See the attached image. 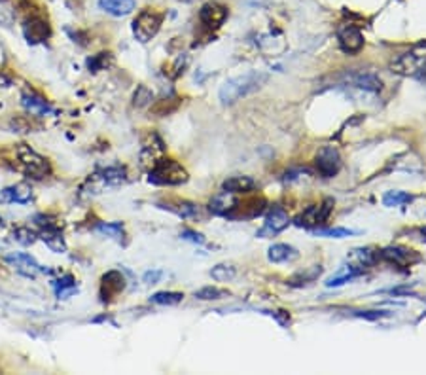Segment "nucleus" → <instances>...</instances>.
Returning <instances> with one entry per match:
<instances>
[{
	"label": "nucleus",
	"instance_id": "nucleus-4",
	"mask_svg": "<svg viewBox=\"0 0 426 375\" xmlns=\"http://www.w3.org/2000/svg\"><path fill=\"white\" fill-rule=\"evenodd\" d=\"M165 14L155 8H144L133 19V36L140 44H148L150 40L155 38L163 25Z\"/></svg>",
	"mask_w": 426,
	"mask_h": 375
},
{
	"label": "nucleus",
	"instance_id": "nucleus-13",
	"mask_svg": "<svg viewBox=\"0 0 426 375\" xmlns=\"http://www.w3.org/2000/svg\"><path fill=\"white\" fill-rule=\"evenodd\" d=\"M4 260L19 273L27 279H36L40 273H44V267L38 264V260L27 252H10L6 254Z\"/></svg>",
	"mask_w": 426,
	"mask_h": 375
},
{
	"label": "nucleus",
	"instance_id": "nucleus-37",
	"mask_svg": "<svg viewBox=\"0 0 426 375\" xmlns=\"http://www.w3.org/2000/svg\"><path fill=\"white\" fill-rule=\"evenodd\" d=\"M14 239L21 245H33L34 241L38 239V235L34 232H31L28 227H17L16 232H14Z\"/></svg>",
	"mask_w": 426,
	"mask_h": 375
},
{
	"label": "nucleus",
	"instance_id": "nucleus-12",
	"mask_svg": "<svg viewBox=\"0 0 426 375\" xmlns=\"http://www.w3.org/2000/svg\"><path fill=\"white\" fill-rule=\"evenodd\" d=\"M123 290H125V277L122 275V271L110 269L100 277L99 298L103 304H110V302H114Z\"/></svg>",
	"mask_w": 426,
	"mask_h": 375
},
{
	"label": "nucleus",
	"instance_id": "nucleus-10",
	"mask_svg": "<svg viewBox=\"0 0 426 375\" xmlns=\"http://www.w3.org/2000/svg\"><path fill=\"white\" fill-rule=\"evenodd\" d=\"M290 224V216H288L286 210L283 207H273L269 212H267L266 220H264V226L256 232V237L260 239H271L275 235H279L281 232H284Z\"/></svg>",
	"mask_w": 426,
	"mask_h": 375
},
{
	"label": "nucleus",
	"instance_id": "nucleus-29",
	"mask_svg": "<svg viewBox=\"0 0 426 375\" xmlns=\"http://www.w3.org/2000/svg\"><path fill=\"white\" fill-rule=\"evenodd\" d=\"M182 299V292H171V290H163V292H155L150 296V302L155 305H178Z\"/></svg>",
	"mask_w": 426,
	"mask_h": 375
},
{
	"label": "nucleus",
	"instance_id": "nucleus-14",
	"mask_svg": "<svg viewBox=\"0 0 426 375\" xmlns=\"http://www.w3.org/2000/svg\"><path fill=\"white\" fill-rule=\"evenodd\" d=\"M229 11L220 2H209L199 10V21L207 31H218L226 23Z\"/></svg>",
	"mask_w": 426,
	"mask_h": 375
},
{
	"label": "nucleus",
	"instance_id": "nucleus-6",
	"mask_svg": "<svg viewBox=\"0 0 426 375\" xmlns=\"http://www.w3.org/2000/svg\"><path fill=\"white\" fill-rule=\"evenodd\" d=\"M333 210V199L326 197L321 205H313L309 209H305L301 215L293 218V224L298 227H305V230H318L324 226L332 215Z\"/></svg>",
	"mask_w": 426,
	"mask_h": 375
},
{
	"label": "nucleus",
	"instance_id": "nucleus-5",
	"mask_svg": "<svg viewBox=\"0 0 426 375\" xmlns=\"http://www.w3.org/2000/svg\"><path fill=\"white\" fill-rule=\"evenodd\" d=\"M17 160H19V167L21 171L27 175L28 178H34V180H42L51 173L50 161L46 160L44 155H40L38 152H34L31 146L27 144H19L17 148Z\"/></svg>",
	"mask_w": 426,
	"mask_h": 375
},
{
	"label": "nucleus",
	"instance_id": "nucleus-21",
	"mask_svg": "<svg viewBox=\"0 0 426 375\" xmlns=\"http://www.w3.org/2000/svg\"><path fill=\"white\" fill-rule=\"evenodd\" d=\"M379 260V252L373 247H365V249H355L349 254V265L355 269L364 273L365 267H371Z\"/></svg>",
	"mask_w": 426,
	"mask_h": 375
},
{
	"label": "nucleus",
	"instance_id": "nucleus-3",
	"mask_svg": "<svg viewBox=\"0 0 426 375\" xmlns=\"http://www.w3.org/2000/svg\"><path fill=\"white\" fill-rule=\"evenodd\" d=\"M188 171L169 158H161L148 171V183L154 186H180L188 183Z\"/></svg>",
	"mask_w": 426,
	"mask_h": 375
},
{
	"label": "nucleus",
	"instance_id": "nucleus-33",
	"mask_svg": "<svg viewBox=\"0 0 426 375\" xmlns=\"http://www.w3.org/2000/svg\"><path fill=\"white\" fill-rule=\"evenodd\" d=\"M112 63H114V57H112V53H99V56L89 57L88 68L93 72H99V71H105V68H108Z\"/></svg>",
	"mask_w": 426,
	"mask_h": 375
},
{
	"label": "nucleus",
	"instance_id": "nucleus-27",
	"mask_svg": "<svg viewBox=\"0 0 426 375\" xmlns=\"http://www.w3.org/2000/svg\"><path fill=\"white\" fill-rule=\"evenodd\" d=\"M42 239L48 245V249L53 250L56 254H63L67 250V243H65L61 230H44L42 232Z\"/></svg>",
	"mask_w": 426,
	"mask_h": 375
},
{
	"label": "nucleus",
	"instance_id": "nucleus-18",
	"mask_svg": "<svg viewBox=\"0 0 426 375\" xmlns=\"http://www.w3.org/2000/svg\"><path fill=\"white\" fill-rule=\"evenodd\" d=\"M31 201H33V188L28 186V184L19 183L0 190V203L2 205H28Z\"/></svg>",
	"mask_w": 426,
	"mask_h": 375
},
{
	"label": "nucleus",
	"instance_id": "nucleus-30",
	"mask_svg": "<svg viewBox=\"0 0 426 375\" xmlns=\"http://www.w3.org/2000/svg\"><path fill=\"white\" fill-rule=\"evenodd\" d=\"M211 277L218 282H229L237 277V269L232 264H218L211 269Z\"/></svg>",
	"mask_w": 426,
	"mask_h": 375
},
{
	"label": "nucleus",
	"instance_id": "nucleus-31",
	"mask_svg": "<svg viewBox=\"0 0 426 375\" xmlns=\"http://www.w3.org/2000/svg\"><path fill=\"white\" fill-rule=\"evenodd\" d=\"M194 296L197 299H201V302H216V299L229 296V292H227V290H222V288L218 287H203L199 288V290H195Z\"/></svg>",
	"mask_w": 426,
	"mask_h": 375
},
{
	"label": "nucleus",
	"instance_id": "nucleus-2",
	"mask_svg": "<svg viewBox=\"0 0 426 375\" xmlns=\"http://www.w3.org/2000/svg\"><path fill=\"white\" fill-rule=\"evenodd\" d=\"M390 71L400 76L426 80V44H419L390 61Z\"/></svg>",
	"mask_w": 426,
	"mask_h": 375
},
{
	"label": "nucleus",
	"instance_id": "nucleus-36",
	"mask_svg": "<svg viewBox=\"0 0 426 375\" xmlns=\"http://www.w3.org/2000/svg\"><path fill=\"white\" fill-rule=\"evenodd\" d=\"M178 105H180V101L178 99H161L152 106V112L157 114V116H167V114H171V112L177 111Z\"/></svg>",
	"mask_w": 426,
	"mask_h": 375
},
{
	"label": "nucleus",
	"instance_id": "nucleus-35",
	"mask_svg": "<svg viewBox=\"0 0 426 375\" xmlns=\"http://www.w3.org/2000/svg\"><path fill=\"white\" fill-rule=\"evenodd\" d=\"M16 21V8L10 4V0H0V25L10 27Z\"/></svg>",
	"mask_w": 426,
	"mask_h": 375
},
{
	"label": "nucleus",
	"instance_id": "nucleus-40",
	"mask_svg": "<svg viewBox=\"0 0 426 375\" xmlns=\"http://www.w3.org/2000/svg\"><path fill=\"white\" fill-rule=\"evenodd\" d=\"M180 237L186 239V241H192V243H199V245L205 243V237H203L201 233L194 232V230H182Z\"/></svg>",
	"mask_w": 426,
	"mask_h": 375
},
{
	"label": "nucleus",
	"instance_id": "nucleus-15",
	"mask_svg": "<svg viewBox=\"0 0 426 375\" xmlns=\"http://www.w3.org/2000/svg\"><path fill=\"white\" fill-rule=\"evenodd\" d=\"M379 258L388 262V264L394 265V267L405 269V267H411L413 264H417V262L421 260V256H419L415 250L405 249V247H387V249H383L381 252H379Z\"/></svg>",
	"mask_w": 426,
	"mask_h": 375
},
{
	"label": "nucleus",
	"instance_id": "nucleus-26",
	"mask_svg": "<svg viewBox=\"0 0 426 375\" xmlns=\"http://www.w3.org/2000/svg\"><path fill=\"white\" fill-rule=\"evenodd\" d=\"M51 287H53V292H56L57 299H68L71 296H74V294L78 292V281L71 273L63 275L61 279H57V281H51Z\"/></svg>",
	"mask_w": 426,
	"mask_h": 375
},
{
	"label": "nucleus",
	"instance_id": "nucleus-16",
	"mask_svg": "<svg viewBox=\"0 0 426 375\" xmlns=\"http://www.w3.org/2000/svg\"><path fill=\"white\" fill-rule=\"evenodd\" d=\"M338 42L341 51H345L347 56H355L364 48V34L355 25H343L338 31Z\"/></svg>",
	"mask_w": 426,
	"mask_h": 375
},
{
	"label": "nucleus",
	"instance_id": "nucleus-28",
	"mask_svg": "<svg viewBox=\"0 0 426 375\" xmlns=\"http://www.w3.org/2000/svg\"><path fill=\"white\" fill-rule=\"evenodd\" d=\"M95 232L106 235V237L116 239V241H122L125 237V227L120 222H100L95 226Z\"/></svg>",
	"mask_w": 426,
	"mask_h": 375
},
{
	"label": "nucleus",
	"instance_id": "nucleus-11",
	"mask_svg": "<svg viewBox=\"0 0 426 375\" xmlns=\"http://www.w3.org/2000/svg\"><path fill=\"white\" fill-rule=\"evenodd\" d=\"M161 158H165V143L161 140L157 133H150L148 137L142 140V148H140L139 154L140 165L150 171Z\"/></svg>",
	"mask_w": 426,
	"mask_h": 375
},
{
	"label": "nucleus",
	"instance_id": "nucleus-9",
	"mask_svg": "<svg viewBox=\"0 0 426 375\" xmlns=\"http://www.w3.org/2000/svg\"><path fill=\"white\" fill-rule=\"evenodd\" d=\"M123 183H128V171H125V167L120 165L103 167V169H99L95 175L89 177V184L97 192L105 190V188H116Z\"/></svg>",
	"mask_w": 426,
	"mask_h": 375
},
{
	"label": "nucleus",
	"instance_id": "nucleus-41",
	"mask_svg": "<svg viewBox=\"0 0 426 375\" xmlns=\"http://www.w3.org/2000/svg\"><path fill=\"white\" fill-rule=\"evenodd\" d=\"M161 277H163V273H161L160 269H155V271H146L142 277V281L144 282H148V284H155V282L160 281Z\"/></svg>",
	"mask_w": 426,
	"mask_h": 375
},
{
	"label": "nucleus",
	"instance_id": "nucleus-38",
	"mask_svg": "<svg viewBox=\"0 0 426 375\" xmlns=\"http://www.w3.org/2000/svg\"><path fill=\"white\" fill-rule=\"evenodd\" d=\"M152 99H154V93H152L146 86H140V88L137 89V93H135V106L142 108V106L150 105Z\"/></svg>",
	"mask_w": 426,
	"mask_h": 375
},
{
	"label": "nucleus",
	"instance_id": "nucleus-17",
	"mask_svg": "<svg viewBox=\"0 0 426 375\" xmlns=\"http://www.w3.org/2000/svg\"><path fill=\"white\" fill-rule=\"evenodd\" d=\"M21 106L28 112V114H31V116H36V118L50 116V114L56 112V108L51 106L50 101L46 99V97H42L40 93H36V91H33V89L23 91Z\"/></svg>",
	"mask_w": 426,
	"mask_h": 375
},
{
	"label": "nucleus",
	"instance_id": "nucleus-23",
	"mask_svg": "<svg viewBox=\"0 0 426 375\" xmlns=\"http://www.w3.org/2000/svg\"><path fill=\"white\" fill-rule=\"evenodd\" d=\"M256 188V180L252 177H246V175H235V177L226 178L222 183V190L224 192H232V193H249Z\"/></svg>",
	"mask_w": 426,
	"mask_h": 375
},
{
	"label": "nucleus",
	"instance_id": "nucleus-22",
	"mask_svg": "<svg viewBox=\"0 0 426 375\" xmlns=\"http://www.w3.org/2000/svg\"><path fill=\"white\" fill-rule=\"evenodd\" d=\"M99 8L114 17H125L137 8V0H99Z\"/></svg>",
	"mask_w": 426,
	"mask_h": 375
},
{
	"label": "nucleus",
	"instance_id": "nucleus-39",
	"mask_svg": "<svg viewBox=\"0 0 426 375\" xmlns=\"http://www.w3.org/2000/svg\"><path fill=\"white\" fill-rule=\"evenodd\" d=\"M321 273H322L321 265H315V267H311V269L305 271V273H298V275L293 277L292 281H296V279H301V282H299V284H309V282L315 281L316 277L321 275Z\"/></svg>",
	"mask_w": 426,
	"mask_h": 375
},
{
	"label": "nucleus",
	"instance_id": "nucleus-7",
	"mask_svg": "<svg viewBox=\"0 0 426 375\" xmlns=\"http://www.w3.org/2000/svg\"><path fill=\"white\" fill-rule=\"evenodd\" d=\"M23 36L27 38L28 44H40L46 42L48 38H51V25L42 14H31L25 19L23 25Z\"/></svg>",
	"mask_w": 426,
	"mask_h": 375
},
{
	"label": "nucleus",
	"instance_id": "nucleus-19",
	"mask_svg": "<svg viewBox=\"0 0 426 375\" xmlns=\"http://www.w3.org/2000/svg\"><path fill=\"white\" fill-rule=\"evenodd\" d=\"M237 203H239L237 193L224 192V190H222L218 195H214V197L211 199L209 210L216 216H226V218H229V216L233 215L235 207H237Z\"/></svg>",
	"mask_w": 426,
	"mask_h": 375
},
{
	"label": "nucleus",
	"instance_id": "nucleus-24",
	"mask_svg": "<svg viewBox=\"0 0 426 375\" xmlns=\"http://www.w3.org/2000/svg\"><path fill=\"white\" fill-rule=\"evenodd\" d=\"M299 258V252L290 245L277 243L271 245L269 250H267V260L271 264H286V262H293V260Z\"/></svg>",
	"mask_w": 426,
	"mask_h": 375
},
{
	"label": "nucleus",
	"instance_id": "nucleus-32",
	"mask_svg": "<svg viewBox=\"0 0 426 375\" xmlns=\"http://www.w3.org/2000/svg\"><path fill=\"white\" fill-rule=\"evenodd\" d=\"M413 201L410 193L400 192V190H393V192L385 193V197H383V205L385 207H402V205H407Z\"/></svg>",
	"mask_w": 426,
	"mask_h": 375
},
{
	"label": "nucleus",
	"instance_id": "nucleus-42",
	"mask_svg": "<svg viewBox=\"0 0 426 375\" xmlns=\"http://www.w3.org/2000/svg\"><path fill=\"white\" fill-rule=\"evenodd\" d=\"M421 233H422V237L426 239V227H422V230H421Z\"/></svg>",
	"mask_w": 426,
	"mask_h": 375
},
{
	"label": "nucleus",
	"instance_id": "nucleus-8",
	"mask_svg": "<svg viewBox=\"0 0 426 375\" xmlns=\"http://www.w3.org/2000/svg\"><path fill=\"white\" fill-rule=\"evenodd\" d=\"M315 165L316 173H318L322 178H333L341 171V167H343L339 150L333 148V146H324V148H321L315 158Z\"/></svg>",
	"mask_w": 426,
	"mask_h": 375
},
{
	"label": "nucleus",
	"instance_id": "nucleus-20",
	"mask_svg": "<svg viewBox=\"0 0 426 375\" xmlns=\"http://www.w3.org/2000/svg\"><path fill=\"white\" fill-rule=\"evenodd\" d=\"M347 82L353 86V88L364 89V91H370V93H377V91H381L383 82L381 78L373 74V72H355V74H350L347 78Z\"/></svg>",
	"mask_w": 426,
	"mask_h": 375
},
{
	"label": "nucleus",
	"instance_id": "nucleus-34",
	"mask_svg": "<svg viewBox=\"0 0 426 375\" xmlns=\"http://www.w3.org/2000/svg\"><path fill=\"white\" fill-rule=\"evenodd\" d=\"M315 235L318 237H330V239H343L349 237V235H355V230H347V227H326V230H313Z\"/></svg>",
	"mask_w": 426,
	"mask_h": 375
},
{
	"label": "nucleus",
	"instance_id": "nucleus-1",
	"mask_svg": "<svg viewBox=\"0 0 426 375\" xmlns=\"http://www.w3.org/2000/svg\"><path fill=\"white\" fill-rule=\"evenodd\" d=\"M267 82V74H261L258 71L244 72L241 76L229 78L227 82L222 83L220 91H218V99L222 105H233L246 95L254 93Z\"/></svg>",
	"mask_w": 426,
	"mask_h": 375
},
{
	"label": "nucleus",
	"instance_id": "nucleus-25",
	"mask_svg": "<svg viewBox=\"0 0 426 375\" xmlns=\"http://www.w3.org/2000/svg\"><path fill=\"white\" fill-rule=\"evenodd\" d=\"M161 209H167L175 212L177 216L184 218V220H195V218H201V209L199 205L188 203V201H178V203H160Z\"/></svg>",
	"mask_w": 426,
	"mask_h": 375
}]
</instances>
